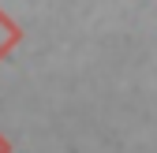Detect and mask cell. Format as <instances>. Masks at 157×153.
<instances>
[{
  "instance_id": "1",
  "label": "cell",
  "mask_w": 157,
  "mask_h": 153,
  "mask_svg": "<svg viewBox=\"0 0 157 153\" xmlns=\"http://www.w3.org/2000/svg\"><path fill=\"white\" fill-rule=\"evenodd\" d=\"M11 41H15V26L8 23V19H4V15H0V52H4V49H8Z\"/></svg>"
},
{
  "instance_id": "2",
  "label": "cell",
  "mask_w": 157,
  "mask_h": 153,
  "mask_svg": "<svg viewBox=\"0 0 157 153\" xmlns=\"http://www.w3.org/2000/svg\"><path fill=\"white\" fill-rule=\"evenodd\" d=\"M0 153H8V146H4V138H0Z\"/></svg>"
}]
</instances>
